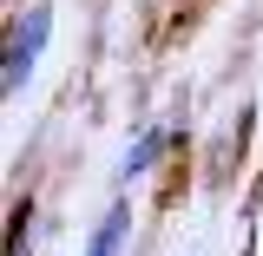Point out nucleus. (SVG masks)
Masks as SVG:
<instances>
[{"mask_svg": "<svg viewBox=\"0 0 263 256\" xmlns=\"http://www.w3.org/2000/svg\"><path fill=\"white\" fill-rule=\"evenodd\" d=\"M46 27H53L46 7H33V13H20V20L7 27V66H0V86H7V92H20L33 79V60H40V46H46Z\"/></svg>", "mask_w": 263, "mask_h": 256, "instance_id": "nucleus-1", "label": "nucleus"}, {"mask_svg": "<svg viewBox=\"0 0 263 256\" xmlns=\"http://www.w3.org/2000/svg\"><path fill=\"white\" fill-rule=\"evenodd\" d=\"M125 204H112V210H105V224L92 230V243H86V256H119V237H125Z\"/></svg>", "mask_w": 263, "mask_h": 256, "instance_id": "nucleus-2", "label": "nucleus"}, {"mask_svg": "<svg viewBox=\"0 0 263 256\" xmlns=\"http://www.w3.org/2000/svg\"><path fill=\"white\" fill-rule=\"evenodd\" d=\"M152 151H158V131H145V138H138V145L125 151V178H138V171L152 164Z\"/></svg>", "mask_w": 263, "mask_h": 256, "instance_id": "nucleus-3", "label": "nucleus"}]
</instances>
